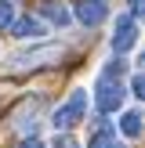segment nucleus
<instances>
[{
    "instance_id": "1",
    "label": "nucleus",
    "mask_w": 145,
    "mask_h": 148,
    "mask_svg": "<svg viewBox=\"0 0 145 148\" xmlns=\"http://www.w3.org/2000/svg\"><path fill=\"white\" fill-rule=\"evenodd\" d=\"M84 116H87V94H84V90H72V98L55 112V130H69V127H76Z\"/></svg>"
},
{
    "instance_id": "2",
    "label": "nucleus",
    "mask_w": 145,
    "mask_h": 148,
    "mask_svg": "<svg viewBox=\"0 0 145 148\" xmlns=\"http://www.w3.org/2000/svg\"><path fill=\"white\" fill-rule=\"evenodd\" d=\"M94 101H98L102 112H116V108L123 105V87H120V79L102 76V79H98V87H94Z\"/></svg>"
},
{
    "instance_id": "3",
    "label": "nucleus",
    "mask_w": 145,
    "mask_h": 148,
    "mask_svg": "<svg viewBox=\"0 0 145 148\" xmlns=\"http://www.w3.org/2000/svg\"><path fill=\"white\" fill-rule=\"evenodd\" d=\"M134 43H138V22L130 18V14L116 18V29H113V51H116V54H127Z\"/></svg>"
},
{
    "instance_id": "4",
    "label": "nucleus",
    "mask_w": 145,
    "mask_h": 148,
    "mask_svg": "<svg viewBox=\"0 0 145 148\" xmlns=\"http://www.w3.org/2000/svg\"><path fill=\"white\" fill-rule=\"evenodd\" d=\"M105 14H109L105 0H80L76 4V18L84 25H98V22H105Z\"/></svg>"
},
{
    "instance_id": "5",
    "label": "nucleus",
    "mask_w": 145,
    "mask_h": 148,
    "mask_svg": "<svg viewBox=\"0 0 145 148\" xmlns=\"http://www.w3.org/2000/svg\"><path fill=\"white\" fill-rule=\"evenodd\" d=\"M7 29H11L14 36H22V40H26V36H44V33H47V25H44L40 18H29V14H26V18H14Z\"/></svg>"
},
{
    "instance_id": "6",
    "label": "nucleus",
    "mask_w": 145,
    "mask_h": 148,
    "mask_svg": "<svg viewBox=\"0 0 145 148\" xmlns=\"http://www.w3.org/2000/svg\"><path fill=\"white\" fill-rule=\"evenodd\" d=\"M44 14H47L55 25H69V11H65L62 4H55V0H47V4H44Z\"/></svg>"
},
{
    "instance_id": "7",
    "label": "nucleus",
    "mask_w": 145,
    "mask_h": 148,
    "mask_svg": "<svg viewBox=\"0 0 145 148\" xmlns=\"http://www.w3.org/2000/svg\"><path fill=\"white\" fill-rule=\"evenodd\" d=\"M87 148H123V145L116 141V134H113V130H98V134L91 137V145H87Z\"/></svg>"
},
{
    "instance_id": "8",
    "label": "nucleus",
    "mask_w": 145,
    "mask_h": 148,
    "mask_svg": "<svg viewBox=\"0 0 145 148\" xmlns=\"http://www.w3.org/2000/svg\"><path fill=\"white\" fill-rule=\"evenodd\" d=\"M120 130H123L127 137H138V134H142V116H138V112H127V116L120 119Z\"/></svg>"
},
{
    "instance_id": "9",
    "label": "nucleus",
    "mask_w": 145,
    "mask_h": 148,
    "mask_svg": "<svg viewBox=\"0 0 145 148\" xmlns=\"http://www.w3.org/2000/svg\"><path fill=\"white\" fill-rule=\"evenodd\" d=\"M14 22V11H11V4H7V0H0V29H7Z\"/></svg>"
},
{
    "instance_id": "10",
    "label": "nucleus",
    "mask_w": 145,
    "mask_h": 148,
    "mask_svg": "<svg viewBox=\"0 0 145 148\" xmlns=\"http://www.w3.org/2000/svg\"><path fill=\"white\" fill-rule=\"evenodd\" d=\"M130 90H134V98H142V94H145V79H142V76H134V83H130Z\"/></svg>"
},
{
    "instance_id": "11",
    "label": "nucleus",
    "mask_w": 145,
    "mask_h": 148,
    "mask_svg": "<svg viewBox=\"0 0 145 148\" xmlns=\"http://www.w3.org/2000/svg\"><path fill=\"white\" fill-rule=\"evenodd\" d=\"M55 148H80V145L72 141V137H65V134H62V137H58V141H55Z\"/></svg>"
},
{
    "instance_id": "12",
    "label": "nucleus",
    "mask_w": 145,
    "mask_h": 148,
    "mask_svg": "<svg viewBox=\"0 0 145 148\" xmlns=\"http://www.w3.org/2000/svg\"><path fill=\"white\" fill-rule=\"evenodd\" d=\"M22 148H44L40 141H36V137H33V141H26V145H22Z\"/></svg>"
}]
</instances>
